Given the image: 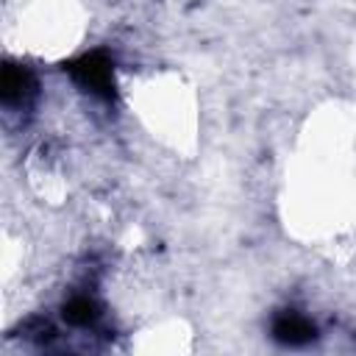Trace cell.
Here are the masks:
<instances>
[{
    "instance_id": "cell-2",
    "label": "cell",
    "mask_w": 356,
    "mask_h": 356,
    "mask_svg": "<svg viewBox=\"0 0 356 356\" xmlns=\"http://www.w3.org/2000/svg\"><path fill=\"white\" fill-rule=\"evenodd\" d=\"M273 337L284 345H306L317 337V328L298 312H284L273 323Z\"/></svg>"
},
{
    "instance_id": "cell-3",
    "label": "cell",
    "mask_w": 356,
    "mask_h": 356,
    "mask_svg": "<svg viewBox=\"0 0 356 356\" xmlns=\"http://www.w3.org/2000/svg\"><path fill=\"white\" fill-rule=\"evenodd\" d=\"M3 103H22L28 95H33V75L25 67L6 64L3 67V83H0Z\"/></svg>"
},
{
    "instance_id": "cell-4",
    "label": "cell",
    "mask_w": 356,
    "mask_h": 356,
    "mask_svg": "<svg viewBox=\"0 0 356 356\" xmlns=\"http://www.w3.org/2000/svg\"><path fill=\"white\" fill-rule=\"evenodd\" d=\"M97 314H100L97 312V303L89 300V298H83V295H78V298H72V300L64 303V320L72 323V325H89V323L97 320Z\"/></svg>"
},
{
    "instance_id": "cell-1",
    "label": "cell",
    "mask_w": 356,
    "mask_h": 356,
    "mask_svg": "<svg viewBox=\"0 0 356 356\" xmlns=\"http://www.w3.org/2000/svg\"><path fill=\"white\" fill-rule=\"evenodd\" d=\"M67 72L89 92L111 100L114 97V67L106 53H86L67 64Z\"/></svg>"
}]
</instances>
